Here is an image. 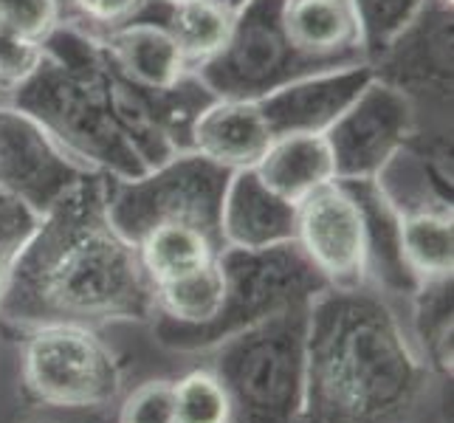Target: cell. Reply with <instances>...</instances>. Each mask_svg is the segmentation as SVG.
Returning a JSON list of instances; mask_svg holds the SVG:
<instances>
[{"mask_svg": "<svg viewBox=\"0 0 454 423\" xmlns=\"http://www.w3.org/2000/svg\"><path fill=\"white\" fill-rule=\"evenodd\" d=\"M155 313L136 246L107 215V176L90 172L40 217L0 296V336L23 341L54 325L150 322Z\"/></svg>", "mask_w": 454, "mask_h": 423, "instance_id": "6da1fadb", "label": "cell"}, {"mask_svg": "<svg viewBox=\"0 0 454 423\" xmlns=\"http://www.w3.org/2000/svg\"><path fill=\"white\" fill-rule=\"evenodd\" d=\"M451 381L418 353L393 296L327 288L308 310L300 423H451Z\"/></svg>", "mask_w": 454, "mask_h": 423, "instance_id": "7a4b0ae2", "label": "cell"}, {"mask_svg": "<svg viewBox=\"0 0 454 423\" xmlns=\"http://www.w3.org/2000/svg\"><path fill=\"white\" fill-rule=\"evenodd\" d=\"M40 59L0 102L28 114L76 161L107 178H138L147 164L116 124L105 97L107 54L85 26L62 18Z\"/></svg>", "mask_w": 454, "mask_h": 423, "instance_id": "3957f363", "label": "cell"}, {"mask_svg": "<svg viewBox=\"0 0 454 423\" xmlns=\"http://www.w3.org/2000/svg\"><path fill=\"white\" fill-rule=\"evenodd\" d=\"M217 265L223 274V300L215 319L198 327H184L164 317H153V336L161 348L172 353H209L215 344L231 339L246 327L279 310L310 305L331 288L296 240L269 248L226 246Z\"/></svg>", "mask_w": 454, "mask_h": 423, "instance_id": "277c9868", "label": "cell"}, {"mask_svg": "<svg viewBox=\"0 0 454 423\" xmlns=\"http://www.w3.org/2000/svg\"><path fill=\"white\" fill-rule=\"evenodd\" d=\"M308 310H279L207 353L229 398V423H300L308 372Z\"/></svg>", "mask_w": 454, "mask_h": 423, "instance_id": "5b68a950", "label": "cell"}, {"mask_svg": "<svg viewBox=\"0 0 454 423\" xmlns=\"http://www.w3.org/2000/svg\"><path fill=\"white\" fill-rule=\"evenodd\" d=\"M231 172L200 153H176L138 178H107V215L128 243L159 226H192L223 246L221 209Z\"/></svg>", "mask_w": 454, "mask_h": 423, "instance_id": "8992f818", "label": "cell"}, {"mask_svg": "<svg viewBox=\"0 0 454 423\" xmlns=\"http://www.w3.org/2000/svg\"><path fill=\"white\" fill-rule=\"evenodd\" d=\"M23 393L31 403L66 412H99L119 401L124 364L99 331L40 327L23 339Z\"/></svg>", "mask_w": 454, "mask_h": 423, "instance_id": "52a82bcc", "label": "cell"}, {"mask_svg": "<svg viewBox=\"0 0 454 423\" xmlns=\"http://www.w3.org/2000/svg\"><path fill=\"white\" fill-rule=\"evenodd\" d=\"M331 68L336 66H325L296 51L283 23V0H243L234 9L223 49L192 74L215 99L257 102L294 80Z\"/></svg>", "mask_w": 454, "mask_h": 423, "instance_id": "ba28073f", "label": "cell"}, {"mask_svg": "<svg viewBox=\"0 0 454 423\" xmlns=\"http://www.w3.org/2000/svg\"><path fill=\"white\" fill-rule=\"evenodd\" d=\"M415 130L418 116L412 99L372 74L367 88L325 133L336 181L375 178Z\"/></svg>", "mask_w": 454, "mask_h": 423, "instance_id": "9c48e42d", "label": "cell"}, {"mask_svg": "<svg viewBox=\"0 0 454 423\" xmlns=\"http://www.w3.org/2000/svg\"><path fill=\"white\" fill-rule=\"evenodd\" d=\"M90 172L28 114L0 102V190L6 195L43 217Z\"/></svg>", "mask_w": 454, "mask_h": 423, "instance_id": "30bf717a", "label": "cell"}, {"mask_svg": "<svg viewBox=\"0 0 454 423\" xmlns=\"http://www.w3.org/2000/svg\"><path fill=\"white\" fill-rule=\"evenodd\" d=\"M294 240L331 288L367 286L362 212L341 181L325 184L296 203Z\"/></svg>", "mask_w": 454, "mask_h": 423, "instance_id": "8fae6325", "label": "cell"}, {"mask_svg": "<svg viewBox=\"0 0 454 423\" xmlns=\"http://www.w3.org/2000/svg\"><path fill=\"white\" fill-rule=\"evenodd\" d=\"M370 68L379 80L403 90L415 111L420 102L441 107V114L446 107L451 111V4L427 0Z\"/></svg>", "mask_w": 454, "mask_h": 423, "instance_id": "7c38bea8", "label": "cell"}, {"mask_svg": "<svg viewBox=\"0 0 454 423\" xmlns=\"http://www.w3.org/2000/svg\"><path fill=\"white\" fill-rule=\"evenodd\" d=\"M370 80L372 68L367 62L364 66L331 68L294 80L257 102L274 136L327 133V128L348 111Z\"/></svg>", "mask_w": 454, "mask_h": 423, "instance_id": "4fadbf2b", "label": "cell"}, {"mask_svg": "<svg viewBox=\"0 0 454 423\" xmlns=\"http://www.w3.org/2000/svg\"><path fill=\"white\" fill-rule=\"evenodd\" d=\"M223 248H269L296 238V203L277 195L254 169L231 172L221 209Z\"/></svg>", "mask_w": 454, "mask_h": 423, "instance_id": "5bb4252c", "label": "cell"}, {"mask_svg": "<svg viewBox=\"0 0 454 423\" xmlns=\"http://www.w3.org/2000/svg\"><path fill=\"white\" fill-rule=\"evenodd\" d=\"M274 141L254 99H212L192 124V150L229 172L252 169Z\"/></svg>", "mask_w": 454, "mask_h": 423, "instance_id": "9a60e30c", "label": "cell"}, {"mask_svg": "<svg viewBox=\"0 0 454 423\" xmlns=\"http://www.w3.org/2000/svg\"><path fill=\"white\" fill-rule=\"evenodd\" d=\"M283 23L296 51L325 66H364L353 0H283Z\"/></svg>", "mask_w": 454, "mask_h": 423, "instance_id": "2e32d148", "label": "cell"}, {"mask_svg": "<svg viewBox=\"0 0 454 423\" xmlns=\"http://www.w3.org/2000/svg\"><path fill=\"white\" fill-rule=\"evenodd\" d=\"M356 200L364 223V248H367V286L379 288L387 296L410 300L418 288V279L406 269L401 252V215L387 200L375 178L341 181Z\"/></svg>", "mask_w": 454, "mask_h": 423, "instance_id": "e0dca14e", "label": "cell"}, {"mask_svg": "<svg viewBox=\"0 0 454 423\" xmlns=\"http://www.w3.org/2000/svg\"><path fill=\"white\" fill-rule=\"evenodd\" d=\"M97 37L102 40L116 71L121 76H128L138 88L167 90L190 74L178 43L159 23L133 20L116 28H107Z\"/></svg>", "mask_w": 454, "mask_h": 423, "instance_id": "ac0fdd59", "label": "cell"}, {"mask_svg": "<svg viewBox=\"0 0 454 423\" xmlns=\"http://www.w3.org/2000/svg\"><path fill=\"white\" fill-rule=\"evenodd\" d=\"M147 20L159 23L169 31V37L178 43V49L186 59V68L195 71L207 59H212L223 49L229 40L234 9L221 4V0H145L142 6L133 12L130 20Z\"/></svg>", "mask_w": 454, "mask_h": 423, "instance_id": "d6986e66", "label": "cell"}, {"mask_svg": "<svg viewBox=\"0 0 454 423\" xmlns=\"http://www.w3.org/2000/svg\"><path fill=\"white\" fill-rule=\"evenodd\" d=\"M262 184L291 203H300L319 186L336 181L333 155L325 133H288L274 136L257 167Z\"/></svg>", "mask_w": 454, "mask_h": 423, "instance_id": "ffe728a7", "label": "cell"}, {"mask_svg": "<svg viewBox=\"0 0 454 423\" xmlns=\"http://www.w3.org/2000/svg\"><path fill=\"white\" fill-rule=\"evenodd\" d=\"M410 336L434 375L451 381L454 372V300L451 277L418 282L410 300Z\"/></svg>", "mask_w": 454, "mask_h": 423, "instance_id": "44dd1931", "label": "cell"}, {"mask_svg": "<svg viewBox=\"0 0 454 423\" xmlns=\"http://www.w3.org/2000/svg\"><path fill=\"white\" fill-rule=\"evenodd\" d=\"M221 252V243L192 226H159L136 243L138 262L153 288L212 265Z\"/></svg>", "mask_w": 454, "mask_h": 423, "instance_id": "7402d4cb", "label": "cell"}, {"mask_svg": "<svg viewBox=\"0 0 454 423\" xmlns=\"http://www.w3.org/2000/svg\"><path fill=\"white\" fill-rule=\"evenodd\" d=\"M401 252L418 282L451 277L454 229L449 212L401 215Z\"/></svg>", "mask_w": 454, "mask_h": 423, "instance_id": "603a6c76", "label": "cell"}, {"mask_svg": "<svg viewBox=\"0 0 454 423\" xmlns=\"http://www.w3.org/2000/svg\"><path fill=\"white\" fill-rule=\"evenodd\" d=\"M223 300V274L217 260L212 265L184 274L178 279H169L164 286L153 288L155 313L184 327H198L215 319L217 308Z\"/></svg>", "mask_w": 454, "mask_h": 423, "instance_id": "cb8c5ba5", "label": "cell"}, {"mask_svg": "<svg viewBox=\"0 0 454 423\" xmlns=\"http://www.w3.org/2000/svg\"><path fill=\"white\" fill-rule=\"evenodd\" d=\"M427 0H353L367 66L389 49V43L418 18Z\"/></svg>", "mask_w": 454, "mask_h": 423, "instance_id": "d4e9b609", "label": "cell"}, {"mask_svg": "<svg viewBox=\"0 0 454 423\" xmlns=\"http://www.w3.org/2000/svg\"><path fill=\"white\" fill-rule=\"evenodd\" d=\"M176 423H229L231 410L212 370H192L172 381Z\"/></svg>", "mask_w": 454, "mask_h": 423, "instance_id": "484cf974", "label": "cell"}, {"mask_svg": "<svg viewBox=\"0 0 454 423\" xmlns=\"http://www.w3.org/2000/svg\"><path fill=\"white\" fill-rule=\"evenodd\" d=\"M66 18L59 0H0V31L40 45Z\"/></svg>", "mask_w": 454, "mask_h": 423, "instance_id": "4316f807", "label": "cell"}, {"mask_svg": "<svg viewBox=\"0 0 454 423\" xmlns=\"http://www.w3.org/2000/svg\"><path fill=\"white\" fill-rule=\"evenodd\" d=\"M37 223L40 217L35 212L0 190V296H4L14 262H18L28 238L35 234Z\"/></svg>", "mask_w": 454, "mask_h": 423, "instance_id": "83f0119b", "label": "cell"}, {"mask_svg": "<svg viewBox=\"0 0 454 423\" xmlns=\"http://www.w3.org/2000/svg\"><path fill=\"white\" fill-rule=\"evenodd\" d=\"M116 423H176V412H172V381L150 379L133 387L119 401Z\"/></svg>", "mask_w": 454, "mask_h": 423, "instance_id": "f1b7e54d", "label": "cell"}, {"mask_svg": "<svg viewBox=\"0 0 454 423\" xmlns=\"http://www.w3.org/2000/svg\"><path fill=\"white\" fill-rule=\"evenodd\" d=\"M145 0H66V18L85 26L93 35L116 28L133 18Z\"/></svg>", "mask_w": 454, "mask_h": 423, "instance_id": "f546056e", "label": "cell"}, {"mask_svg": "<svg viewBox=\"0 0 454 423\" xmlns=\"http://www.w3.org/2000/svg\"><path fill=\"white\" fill-rule=\"evenodd\" d=\"M221 4H226V6H231V9H238L243 0H221Z\"/></svg>", "mask_w": 454, "mask_h": 423, "instance_id": "4dcf8cb0", "label": "cell"}, {"mask_svg": "<svg viewBox=\"0 0 454 423\" xmlns=\"http://www.w3.org/2000/svg\"><path fill=\"white\" fill-rule=\"evenodd\" d=\"M59 4H62V9H66V0H59Z\"/></svg>", "mask_w": 454, "mask_h": 423, "instance_id": "1f68e13d", "label": "cell"}, {"mask_svg": "<svg viewBox=\"0 0 454 423\" xmlns=\"http://www.w3.org/2000/svg\"><path fill=\"white\" fill-rule=\"evenodd\" d=\"M169 4H178V0H169Z\"/></svg>", "mask_w": 454, "mask_h": 423, "instance_id": "d6a6232c", "label": "cell"}, {"mask_svg": "<svg viewBox=\"0 0 454 423\" xmlns=\"http://www.w3.org/2000/svg\"><path fill=\"white\" fill-rule=\"evenodd\" d=\"M446 4H451V0H446Z\"/></svg>", "mask_w": 454, "mask_h": 423, "instance_id": "836d02e7", "label": "cell"}]
</instances>
